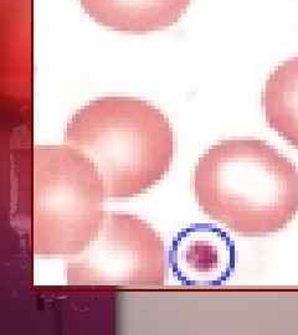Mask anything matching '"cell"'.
<instances>
[{
	"label": "cell",
	"mask_w": 298,
	"mask_h": 335,
	"mask_svg": "<svg viewBox=\"0 0 298 335\" xmlns=\"http://www.w3.org/2000/svg\"><path fill=\"white\" fill-rule=\"evenodd\" d=\"M106 190L93 164L73 148L37 145L31 156V249L73 256L101 229Z\"/></svg>",
	"instance_id": "3"
},
{
	"label": "cell",
	"mask_w": 298,
	"mask_h": 335,
	"mask_svg": "<svg viewBox=\"0 0 298 335\" xmlns=\"http://www.w3.org/2000/svg\"><path fill=\"white\" fill-rule=\"evenodd\" d=\"M85 13L115 31L145 34L177 24L193 0H78Z\"/></svg>",
	"instance_id": "6"
},
{
	"label": "cell",
	"mask_w": 298,
	"mask_h": 335,
	"mask_svg": "<svg viewBox=\"0 0 298 335\" xmlns=\"http://www.w3.org/2000/svg\"><path fill=\"white\" fill-rule=\"evenodd\" d=\"M63 144L93 164L112 200L140 195L159 182L175 150L171 124L159 108L123 96L81 107L66 124Z\"/></svg>",
	"instance_id": "2"
},
{
	"label": "cell",
	"mask_w": 298,
	"mask_h": 335,
	"mask_svg": "<svg viewBox=\"0 0 298 335\" xmlns=\"http://www.w3.org/2000/svg\"><path fill=\"white\" fill-rule=\"evenodd\" d=\"M193 190L206 215L246 237L276 233L298 214V168L261 139L210 147L195 165Z\"/></svg>",
	"instance_id": "1"
},
{
	"label": "cell",
	"mask_w": 298,
	"mask_h": 335,
	"mask_svg": "<svg viewBox=\"0 0 298 335\" xmlns=\"http://www.w3.org/2000/svg\"><path fill=\"white\" fill-rule=\"evenodd\" d=\"M169 261L178 279L188 284L216 286L234 272L235 245L216 226L191 225L174 240Z\"/></svg>",
	"instance_id": "5"
},
{
	"label": "cell",
	"mask_w": 298,
	"mask_h": 335,
	"mask_svg": "<svg viewBox=\"0 0 298 335\" xmlns=\"http://www.w3.org/2000/svg\"><path fill=\"white\" fill-rule=\"evenodd\" d=\"M71 286L160 287L165 247L156 231L132 214H106L93 240L66 264Z\"/></svg>",
	"instance_id": "4"
},
{
	"label": "cell",
	"mask_w": 298,
	"mask_h": 335,
	"mask_svg": "<svg viewBox=\"0 0 298 335\" xmlns=\"http://www.w3.org/2000/svg\"><path fill=\"white\" fill-rule=\"evenodd\" d=\"M261 104L268 127L298 149V56L271 72L262 89Z\"/></svg>",
	"instance_id": "7"
}]
</instances>
